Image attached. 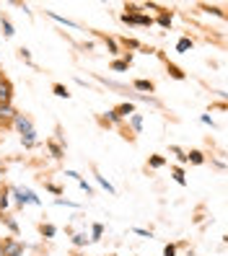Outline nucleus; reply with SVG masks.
<instances>
[{"mask_svg": "<svg viewBox=\"0 0 228 256\" xmlns=\"http://www.w3.org/2000/svg\"><path fill=\"white\" fill-rule=\"evenodd\" d=\"M13 124L19 127V132L24 134V145L26 148H34V127H32V119L24 116V114H16V119H13Z\"/></svg>", "mask_w": 228, "mask_h": 256, "instance_id": "f257e3e1", "label": "nucleus"}, {"mask_svg": "<svg viewBox=\"0 0 228 256\" xmlns=\"http://www.w3.org/2000/svg\"><path fill=\"white\" fill-rule=\"evenodd\" d=\"M16 109H13L11 106V104H0V127H3V124H11L13 122V119H16Z\"/></svg>", "mask_w": 228, "mask_h": 256, "instance_id": "f03ea898", "label": "nucleus"}, {"mask_svg": "<svg viewBox=\"0 0 228 256\" xmlns=\"http://www.w3.org/2000/svg\"><path fill=\"white\" fill-rule=\"evenodd\" d=\"M0 248H3V256H21L24 254V246L19 244V240H6Z\"/></svg>", "mask_w": 228, "mask_h": 256, "instance_id": "7ed1b4c3", "label": "nucleus"}, {"mask_svg": "<svg viewBox=\"0 0 228 256\" xmlns=\"http://www.w3.org/2000/svg\"><path fill=\"white\" fill-rule=\"evenodd\" d=\"M11 98H13V86H11V80H0V104H11Z\"/></svg>", "mask_w": 228, "mask_h": 256, "instance_id": "20e7f679", "label": "nucleus"}, {"mask_svg": "<svg viewBox=\"0 0 228 256\" xmlns=\"http://www.w3.org/2000/svg\"><path fill=\"white\" fill-rule=\"evenodd\" d=\"M122 21H125V24H143V26H150V24H153L148 16H127V13L122 16Z\"/></svg>", "mask_w": 228, "mask_h": 256, "instance_id": "39448f33", "label": "nucleus"}, {"mask_svg": "<svg viewBox=\"0 0 228 256\" xmlns=\"http://www.w3.org/2000/svg\"><path fill=\"white\" fill-rule=\"evenodd\" d=\"M135 88H138V91H153V83H150V80H135Z\"/></svg>", "mask_w": 228, "mask_h": 256, "instance_id": "423d86ee", "label": "nucleus"}, {"mask_svg": "<svg viewBox=\"0 0 228 256\" xmlns=\"http://www.w3.org/2000/svg\"><path fill=\"white\" fill-rule=\"evenodd\" d=\"M187 160H192L194 166H200V163H202L205 158H202V153H200V150H192V153L187 156Z\"/></svg>", "mask_w": 228, "mask_h": 256, "instance_id": "0eeeda50", "label": "nucleus"}, {"mask_svg": "<svg viewBox=\"0 0 228 256\" xmlns=\"http://www.w3.org/2000/svg\"><path fill=\"white\" fill-rule=\"evenodd\" d=\"M0 24H3V34H6V36H13V34H16V32H13V24H11L8 18H0Z\"/></svg>", "mask_w": 228, "mask_h": 256, "instance_id": "6e6552de", "label": "nucleus"}, {"mask_svg": "<svg viewBox=\"0 0 228 256\" xmlns=\"http://www.w3.org/2000/svg\"><path fill=\"white\" fill-rule=\"evenodd\" d=\"M127 65H130V60H117V62H112V70L122 72V70H127Z\"/></svg>", "mask_w": 228, "mask_h": 256, "instance_id": "1a4fd4ad", "label": "nucleus"}, {"mask_svg": "<svg viewBox=\"0 0 228 256\" xmlns=\"http://www.w3.org/2000/svg\"><path fill=\"white\" fill-rule=\"evenodd\" d=\"M47 148H50V153H52L55 158H63V148H60L57 142H47Z\"/></svg>", "mask_w": 228, "mask_h": 256, "instance_id": "9d476101", "label": "nucleus"}, {"mask_svg": "<svg viewBox=\"0 0 228 256\" xmlns=\"http://www.w3.org/2000/svg\"><path fill=\"white\" fill-rule=\"evenodd\" d=\"M176 50H179V52H187V50H192V39H179Z\"/></svg>", "mask_w": 228, "mask_h": 256, "instance_id": "9b49d317", "label": "nucleus"}, {"mask_svg": "<svg viewBox=\"0 0 228 256\" xmlns=\"http://www.w3.org/2000/svg\"><path fill=\"white\" fill-rule=\"evenodd\" d=\"M52 91H55L60 98H68V96H70V94H68V88H65V86H60V83H55V88H52Z\"/></svg>", "mask_w": 228, "mask_h": 256, "instance_id": "f8f14e48", "label": "nucleus"}, {"mask_svg": "<svg viewBox=\"0 0 228 256\" xmlns=\"http://www.w3.org/2000/svg\"><path fill=\"white\" fill-rule=\"evenodd\" d=\"M169 72H171V78H176V80H184V72H181L176 65H169Z\"/></svg>", "mask_w": 228, "mask_h": 256, "instance_id": "ddd939ff", "label": "nucleus"}, {"mask_svg": "<svg viewBox=\"0 0 228 256\" xmlns=\"http://www.w3.org/2000/svg\"><path fill=\"white\" fill-rule=\"evenodd\" d=\"M140 127H143V116L140 114H132V130L140 132Z\"/></svg>", "mask_w": 228, "mask_h": 256, "instance_id": "4468645a", "label": "nucleus"}, {"mask_svg": "<svg viewBox=\"0 0 228 256\" xmlns=\"http://www.w3.org/2000/svg\"><path fill=\"white\" fill-rule=\"evenodd\" d=\"M73 244H75V246H83V244H88L86 233H75V236H73Z\"/></svg>", "mask_w": 228, "mask_h": 256, "instance_id": "2eb2a0df", "label": "nucleus"}, {"mask_svg": "<svg viewBox=\"0 0 228 256\" xmlns=\"http://www.w3.org/2000/svg\"><path fill=\"white\" fill-rule=\"evenodd\" d=\"M106 122H112V124H117V122H119V114H117V109H109V112H106Z\"/></svg>", "mask_w": 228, "mask_h": 256, "instance_id": "dca6fc26", "label": "nucleus"}, {"mask_svg": "<svg viewBox=\"0 0 228 256\" xmlns=\"http://www.w3.org/2000/svg\"><path fill=\"white\" fill-rule=\"evenodd\" d=\"M57 233V228H55V225H42V236H47V238H52Z\"/></svg>", "mask_w": 228, "mask_h": 256, "instance_id": "f3484780", "label": "nucleus"}, {"mask_svg": "<svg viewBox=\"0 0 228 256\" xmlns=\"http://www.w3.org/2000/svg\"><path fill=\"white\" fill-rule=\"evenodd\" d=\"M117 114H119V116H127V114H132V104H122V106L117 109Z\"/></svg>", "mask_w": 228, "mask_h": 256, "instance_id": "a211bd4d", "label": "nucleus"}, {"mask_svg": "<svg viewBox=\"0 0 228 256\" xmlns=\"http://www.w3.org/2000/svg\"><path fill=\"white\" fill-rule=\"evenodd\" d=\"M0 220H3V222L8 225V228H11L13 233H19V225H16V220H11V218H0Z\"/></svg>", "mask_w": 228, "mask_h": 256, "instance_id": "6ab92c4d", "label": "nucleus"}, {"mask_svg": "<svg viewBox=\"0 0 228 256\" xmlns=\"http://www.w3.org/2000/svg\"><path fill=\"white\" fill-rule=\"evenodd\" d=\"M174 178H176V184H187V178H184V174H181V168H174Z\"/></svg>", "mask_w": 228, "mask_h": 256, "instance_id": "aec40b11", "label": "nucleus"}, {"mask_svg": "<svg viewBox=\"0 0 228 256\" xmlns=\"http://www.w3.org/2000/svg\"><path fill=\"white\" fill-rule=\"evenodd\" d=\"M96 178H99V184H101V186H104L106 192H112V194H114V186H112L109 182H106V178H104V176H96Z\"/></svg>", "mask_w": 228, "mask_h": 256, "instance_id": "412c9836", "label": "nucleus"}, {"mask_svg": "<svg viewBox=\"0 0 228 256\" xmlns=\"http://www.w3.org/2000/svg\"><path fill=\"white\" fill-rule=\"evenodd\" d=\"M158 24H161V26H166V28H169V26H171V16H166V13H161V18H158Z\"/></svg>", "mask_w": 228, "mask_h": 256, "instance_id": "4be33fe9", "label": "nucleus"}, {"mask_svg": "<svg viewBox=\"0 0 228 256\" xmlns=\"http://www.w3.org/2000/svg\"><path fill=\"white\" fill-rule=\"evenodd\" d=\"M150 166H153V168H161V166H163V158H161V156H153V158H150Z\"/></svg>", "mask_w": 228, "mask_h": 256, "instance_id": "5701e85b", "label": "nucleus"}, {"mask_svg": "<svg viewBox=\"0 0 228 256\" xmlns=\"http://www.w3.org/2000/svg\"><path fill=\"white\" fill-rule=\"evenodd\" d=\"M174 254H176L174 246H166V248H163V256H174Z\"/></svg>", "mask_w": 228, "mask_h": 256, "instance_id": "b1692460", "label": "nucleus"}, {"mask_svg": "<svg viewBox=\"0 0 228 256\" xmlns=\"http://www.w3.org/2000/svg\"><path fill=\"white\" fill-rule=\"evenodd\" d=\"M6 204H8V197H6V194H0V210H6Z\"/></svg>", "mask_w": 228, "mask_h": 256, "instance_id": "393cba45", "label": "nucleus"}, {"mask_svg": "<svg viewBox=\"0 0 228 256\" xmlns=\"http://www.w3.org/2000/svg\"><path fill=\"white\" fill-rule=\"evenodd\" d=\"M106 47H109L112 52H117V44H114V39H106Z\"/></svg>", "mask_w": 228, "mask_h": 256, "instance_id": "a878e982", "label": "nucleus"}, {"mask_svg": "<svg viewBox=\"0 0 228 256\" xmlns=\"http://www.w3.org/2000/svg\"><path fill=\"white\" fill-rule=\"evenodd\" d=\"M101 230H104L101 225H94V238H99V236H101Z\"/></svg>", "mask_w": 228, "mask_h": 256, "instance_id": "bb28decb", "label": "nucleus"}, {"mask_svg": "<svg viewBox=\"0 0 228 256\" xmlns=\"http://www.w3.org/2000/svg\"><path fill=\"white\" fill-rule=\"evenodd\" d=\"M0 176H3V166H0Z\"/></svg>", "mask_w": 228, "mask_h": 256, "instance_id": "cd10ccee", "label": "nucleus"}, {"mask_svg": "<svg viewBox=\"0 0 228 256\" xmlns=\"http://www.w3.org/2000/svg\"><path fill=\"white\" fill-rule=\"evenodd\" d=\"M0 80H3V72H0Z\"/></svg>", "mask_w": 228, "mask_h": 256, "instance_id": "c85d7f7f", "label": "nucleus"}, {"mask_svg": "<svg viewBox=\"0 0 228 256\" xmlns=\"http://www.w3.org/2000/svg\"><path fill=\"white\" fill-rule=\"evenodd\" d=\"M0 256H3V248H0Z\"/></svg>", "mask_w": 228, "mask_h": 256, "instance_id": "c756f323", "label": "nucleus"}]
</instances>
